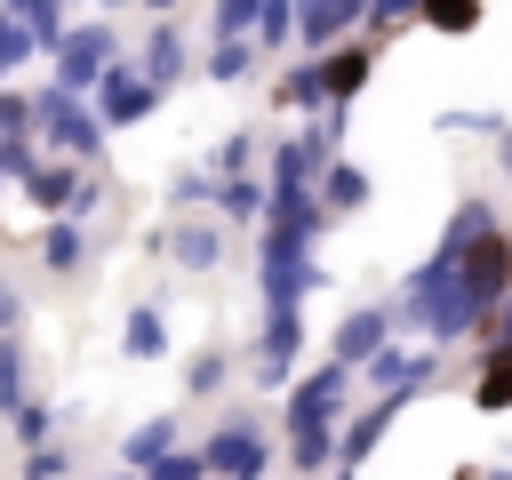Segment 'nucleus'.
Listing matches in <instances>:
<instances>
[{
  "instance_id": "obj_33",
  "label": "nucleus",
  "mask_w": 512,
  "mask_h": 480,
  "mask_svg": "<svg viewBox=\"0 0 512 480\" xmlns=\"http://www.w3.org/2000/svg\"><path fill=\"white\" fill-rule=\"evenodd\" d=\"M112 480H136V472H112Z\"/></svg>"
},
{
  "instance_id": "obj_9",
  "label": "nucleus",
  "mask_w": 512,
  "mask_h": 480,
  "mask_svg": "<svg viewBox=\"0 0 512 480\" xmlns=\"http://www.w3.org/2000/svg\"><path fill=\"white\" fill-rule=\"evenodd\" d=\"M264 200H272V192H264L248 168H240V176H216V216H224V224H248V216H264Z\"/></svg>"
},
{
  "instance_id": "obj_22",
  "label": "nucleus",
  "mask_w": 512,
  "mask_h": 480,
  "mask_svg": "<svg viewBox=\"0 0 512 480\" xmlns=\"http://www.w3.org/2000/svg\"><path fill=\"white\" fill-rule=\"evenodd\" d=\"M16 480H72V456H64L56 440H40V448H24V464H16Z\"/></svg>"
},
{
  "instance_id": "obj_3",
  "label": "nucleus",
  "mask_w": 512,
  "mask_h": 480,
  "mask_svg": "<svg viewBox=\"0 0 512 480\" xmlns=\"http://www.w3.org/2000/svg\"><path fill=\"white\" fill-rule=\"evenodd\" d=\"M160 96H168V88H160L144 64H120V56H112V64H104V80L88 88V104L104 112V128H136V120H152V112H160Z\"/></svg>"
},
{
  "instance_id": "obj_13",
  "label": "nucleus",
  "mask_w": 512,
  "mask_h": 480,
  "mask_svg": "<svg viewBox=\"0 0 512 480\" xmlns=\"http://www.w3.org/2000/svg\"><path fill=\"white\" fill-rule=\"evenodd\" d=\"M248 64H256V32H216V48H208V80H224V88H232Z\"/></svg>"
},
{
  "instance_id": "obj_23",
  "label": "nucleus",
  "mask_w": 512,
  "mask_h": 480,
  "mask_svg": "<svg viewBox=\"0 0 512 480\" xmlns=\"http://www.w3.org/2000/svg\"><path fill=\"white\" fill-rule=\"evenodd\" d=\"M296 32V0H264V16H256V48H280Z\"/></svg>"
},
{
  "instance_id": "obj_32",
  "label": "nucleus",
  "mask_w": 512,
  "mask_h": 480,
  "mask_svg": "<svg viewBox=\"0 0 512 480\" xmlns=\"http://www.w3.org/2000/svg\"><path fill=\"white\" fill-rule=\"evenodd\" d=\"M0 192H8V168H0Z\"/></svg>"
},
{
  "instance_id": "obj_24",
  "label": "nucleus",
  "mask_w": 512,
  "mask_h": 480,
  "mask_svg": "<svg viewBox=\"0 0 512 480\" xmlns=\"http://www.w3.org/2000/svg\"><path fill=\"white\" fill-rule=\"evenodd\" d=\"M480 408H512V344L488 360V376H480Z\"/></svg>"
},
{
  "instance_id": "obj_31",
  "label": "nucleus",
  "mask_w": 512,
  "mask_h": 480,
  "mask_svg": "<svg viewBox=\"0 0 512 480\" xmlns=\"http://www.w3.org/2000/svg\"><path fill=\"white\" fill-rule=\"evenodd\" d=\"M144 8H152V16H168V8H176V0H144Z\"/></svg>"
},
{
  "instance_id": "obj_29",
  "label": "nucleus",
  "mask_w": 512,
  "mask_h": 480,
  "mask_svg": "<svg viewBox=\"0 0 512 480\" xmlns=\"http://www.w3.org/2000/svg\"><path fill=\"white\" fill-rule=\"evenodd\" d=\"M248 144H256V136H224V144H216V176H240V168H248Z\"/></svg>"
},
{
  "instance_id": "obj_16",
  "label": "nucleus",
  "mask_w": 512,
  "mask_h": 480,
  "mask_svg": "<svg viewBox=\"0 0 512 480\" xmlns=\"http://www.w3.org/2000/svg\"><path fill=\"white\" fill-rule=\"evenodd\" d=\"M32 56H40V40H32V24H24V16H16V8L0 0V80H8V72H24Z\"/></svg>"
},
{
  "instance_id": "obj_8",
  "label": "nucleus",
  "mask_w": 512,
  "mask_h": 480,
  "mask_svg": "<svg viewBox=\"0 0 512 480\" xmlns=\"http://www.w3.org/2000/svg\"><path fill=\"white\" fill-rule=\"evenodd\" d=\"M40 264H48V272H80V264H88L80 216H48V224H40Z\"/></svg>"
},
{
  "instance_id": "obj_30",
  "label": "nucleus",
  "mask_w": 512,
  "mask_h": 480,
  "mask_svg": "<svg viewBox=\"0 0 512 480\" xmlns=\"http://www.w3.org/2000/svg\"><path fill=\"white\" fill-rule=\"evenodd\" d=\"M16 320H24V296H16V280L0 272V328H16Z\"/></svg>"
},
{
  "instance_id": "obj_20",
  "label": "nucleus",
  "mask_w": 512,
  "mask_h": 480,
  "mask_svg": "<svg viewBox=\"0 0 512 480\" xmlns=\"http://www.w3.org/2000/svg\"><path fill=\"white\" fill-rule=\"evenodd\" d=\"M24 400V336L16 328H0V416Z\"/></svg>"
},
{
  "instance_id": "obj_28",
  "label": "nucleus",
  "mask_w": 512,
  "mask_h": 480,
  "mask_svg": "<svg viewBox=\"0 0 512 480\" xmlns=\"http://www.w3.org/2000/svg\"><path fill=\"white\" fill-rule=\"evenodd\" d=\"M184 384H192V392H216V384H224V352H200V360L184 368Z\"/></svg>"
},
{
  "instance_id": "obj_14",
  "label": "nucleus",
  "mask_w": 512,
  "mask_h": 480,
  "mask_svg": "<svg viewBox=\"0 0 512 480\" xmlns=\"http://www.w3.org/2000/svg\"><path fill=\"white\" fill-rule=\"evenodd\" d=\"M360 80H368V48H336V56L320 64V96H328V104H344Z\"/></svg>"
},
{
  "instance_id": "obj_10",
  "label": "nucleus",
  "mask_w": 512,
  "mask_h": 480,
  "mask_svg": "<svg viewBox=\"0 0 512 480\" xmlns=\"http://www.w3.org/2000/svg\"><path fill=\"white\" fill-rule=\"evenodd\" d=\"M168 448H176V416H152V424H136V432L120 440V464H128V472H144V464H160Z\"/></svg>"
},
{
  "instance_id": "obj_15",
  "label": "nucleus",
  "mask_w": 512,
  "mask_h": 480,
  "mask_svg": "<svg viewBox=\"0 0 512 480\" xmlns=\"http://www.w3.org/2000/svg\"><path fill=\"white\" fill-rule=\"evenodd\" d=\"M376 344H384V312H352L344 328H336V360L352 368V360H376Z\"/></svg>"
},
{
  "instance_id": "obj_27",
  "label": "nucleus",
  "mask_w": 512,
  "mask_h": 480,
  "mask_svg": "<svg viewBox=\"0 0 512 480\" xmlns=\"http://www.w3.org/2000/svg\"><path fill=\"white\" fill-rule=\"evenodd\" d=\"M264 0H216V32H256Z\"/></svg>"
},
{
  "instance_id": "obj_7",
  "label": "nucleus",
  "mask_w": 512,
  "mask_h": 480,
  "mask_svg": "<svg viewBox=\"0 0 512 480\" xmlns=\"http://www.w3.org/2000/svg\"><path fill=\"white\" fill-rule=\"evenodd\" d=\"M352 16H368V0H296V40L304 48H336L352 32Z\"/></svg>"
},
{
  "instance_id": "obj_17",
  "label": "nucleus",
  "mask_w": 512,
  "mask_h": 480,
  "mask_svg": "<svg viewBox=\"0 0 512 480\" xmlns=\"http://www.w3.org/2000/svg\"><path fill=\"white\" fill-rule=\"evenodd\" d=\"M8 8H16L24 24H32V40H40V56H48V48L64 40V24H72V16H64L72 0H8Z\"/></svg>"
},
{
  "instance_id": "obj_12",
  "label": "nucleus",
  "mask_w": 512,
  "mask_h": 480,
  "mask_svg": "<svg viewBox=\"0 0 512 480\" xmlns=\"http://www.w3.org/2000/svg\"><path fill=\"white\" fill-rule=\"evenodd\" d=\"M120 352H128V360H160V352H168V320H160L152 304H136L128 328H120Z\"/></svg>"
},
{
  "instance_id": "obj_26",
  "label": "nucleus",
  "mask_w": 512,
  "mask_h": 480,
  "mask_svg": "<svg viewBox=\"0 0 512 480\" xmlns=\"http://www.w3.org/2000/svg\"><path fill=\"white\" fill-rule=\"evenodd\" d=\"M424 16H432L440 32H472V24H480V0H424Z\"/></svg>"
},
{
  "instance_id": "obj_25",
  "label": "nucleus",
  "mask_w": 512,
  "mask_h": 480,
  "mask_svg": "<svg viewBox=\"0 0 512 480\" xmlns=\"http://www.w3.org/2000/svg\"><path fill=\"white\" fill-rule=\"evenodd\" d=\"M24 128H32V88H8V80H0V144L24 136Z\"/></svg>"
},
{
  "instance_id": "obj_5",
  "label": "nucleus",
  "mask_w": 512,
  "mask_h": 480,
  "mask_svg": "<svg viewBox=\"0 0 512 480\" xmlns=\"http://www.w3.org/2000/svg\"><path fill=\"white\" fill-rule=\"evenodd\" d=\"M296 344H304V320H296V304H264V344H256V376H264V384H280V376L296 368Z\"/></svg>"
},
{
  "instance_id": "obj_19",
  "label": "nucleus",
  "mask_w": 512,
  "mask_h": 480,
  "mask_svg": "<svg viewBox=\"0 0 512 480\" xmlns=\"http://www.w3.org/2000/svg\"><path fill=\"white\" fill-rule=\"evenodd\" d=\"M216 248H224V240H216V232H208V224H184V232H176V240H168V256H176V264H184V272H208V264H216Z\"/></svg>"
},
{
  "instance_id": "obj_6",
  "label": "nucleus",
  "mask_w": 512,
  "mask_h": 480,
  "mask_svg": "<svg viewBox=\"0 0 512 480\" xmlns=\"http://www.w3.org/2000/svg\"><path fill=\"white\" fill-rule=\"evenodd\" d=\"M80 168H88V160H64V152H56V160H32L16 184H24V200H32V208L64 216V208H72V184H80Z\"/></svg>"
},
{
  "instance_id": "obj_2",
  "label": "nucleus",
  "mask_w": 512,
  "mask_h": 480,
  "mask_svg": "<svg viewBox=\"0 0 512 480\" xmlns=\"http://www.w3.org/2000/svg\"><path fill=\"white\" fill-rule=\"evenodd\" d=\"M112 56H120V32H112L104 16H80V24H64V40L48 48V72H56L64 88H80V96H88V88L104 80V64H112Z\"/></svg>"
},
{
  "instance_id": "obj_18",
  "label": "nucleus",
  "mask_w": 512,
  "mask_h": 480,
  "mask_svg": "<svg viewBox=\"0 0 512 480\" xmlns=\"http://www.w3.org/2000/svg\"><path fill=\"white\" fill-rule=\"evenodd\" d=\"M8 432H16V440H24V448H40V440H56V408H48V400H32V392H24V400H16V408H8Z\"/></svg>"
},
{
  "instance_id": "obj_11",
  "label": "nucleus",
  "mask_w": 512,
  "mask_h": 480,
  "mask_svg": "<svg viewBox=\"0 0 512 480\" xmlns=\"http://www.w3.org/2000/svg\"><path fill=\"white\" fill-rule=\"evenodd\" d=\"M160 88H176L184 80V40H176V24H152V40H144V56H136Z\"/></svg>"
},
{
  "instance_id": "obj_1",
  "label": "nucleus",
  "mask_w": 512,
  "mask_h": 480,
  "mask_svg": "<svg viewBox=\"0 0 512 480\" xmlns=\"http://www.w3.org/2000/svg\"><path fill=\"white\" fill-rule=\"evenodd\" d=\"M32 136H40L48 152H64V160H96L112 128H104V112H96L80 88L48 80V88H32Z\"/></svg>"
},
{
  "instance_id": "obj_21",
  "label": "nucleus",
  "mask_w": 512,
  "mask_h": 480,
  "mask_svg": "<svg viewBox=\"0 0 512 480\" xmlns=\"http://www.w3.org/2000/svg\"><path fill=\"white\" fill-rule=\"evenodd\" d=\"M360 200H368V176L360 168H328L320 176V208H360Z\"/></svg>"
},
{
  "instance_id": "obj_4",
  "label": "nucleus",
  "mask_w": 512,
  "mask_h": 480,
  "mask_svg": "<svg viewBox=\"0 0 512 480\" xmlns=\"http://www.w3.org/2000/svg\"><path fill=\"white\" fill-rule=\"evenodd\" d=\"M200 456H208V472H224V480H256V472L272 464V448H264V432H256L248 416H232V424H216V440H208Z\"/></svg>"
}]
</instances>
